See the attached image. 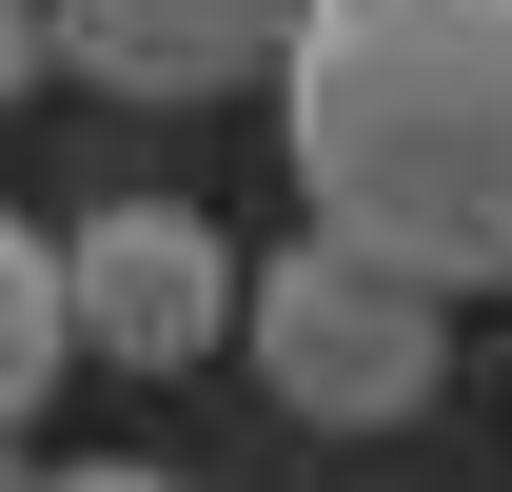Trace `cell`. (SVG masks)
Masks as SVG:
<instances>
[{
    "label": "cell",
    "instance_id": "1",
    "mask_svg": "<svg viewBox=\"0 0 512 492\" xmlns=\"http://www.w3.org/2000/svg\"><path fill=\"white\" fill-rule=\"evenodd\" d=\"M276 138L316 237L512 296V0H316L276 60Z\"/></svg>",
    "mask_w": 512,
    "mask_h": 492
},
{
    "label": "cell",
    "instance_id": "2",
    "mask_svg": "<svg viewBox=\"0 0 512 492\" xmlns=\"http://www.w3.org/2000/svg\"><path fill=\"white\" fill-rule=\"evenodd\" d=\"M237 355L296 433H414L434 374H453V296L355 256V237H296L276 276H237Z\"/></svg>",
    "mask_w": 512,
    "mask_h": 492
},
{
    "label": "cell",
    "instance_id": "3",
    "mask_svg": "<svg viewBox=\"0 0 512 492\" xmlns=\"http://www.w3.org/2000/svg\"><path fill=\"white\" fill-rule=\"evenodd\" d=\"M60 296H79V374H197L237 335V256L197 237L178 197H99L60 237Z\"/></svg>",
    "mask_w": 512,
    "mask_h": 492
},
{
    "label": "cell",
    "instance_id": "4",
    "mask_svg": "<svg viewBox=\"0 0 512 492\" xmlns=\"http://www.w3.org/2000/svg\"><path fill=\"white\" fill-rule=\"evenodd\" d=\"M296 20H316V0H60V79L138 99V119H178V99L276 79V60H296Z\"/></svg>",
    "mask_w": 512,
    "mask_h": 492
},
{
    "label": "cell",
    "instance_id": "5",
    "mask_svg": "<svg viewBox=\"0 0 512 492\" xmlns=\"http://www.w3.org/2000/svg\"><path fill=\"white\" fill-rule=\"evenodd\" d=\"M79 374V296H60V237H20L0 217V453L40 433V394Z\"/></svg>",
    "mask_w": 512,
    "mask_h": 492
},
{
    "label": "cell",
    "instance_id": "6",
    "mask_svg": "<svg viewBox=\"0 0 512 492\" xmlns=\"http://www.w3.org/2000/svg\"><path fill=\"white\" fill-rule=\"evenodd\" d=\"M40 79H60V0H0V119H20Z\"/></svg>",
    "mask_w": 512,
    "mask_h": 492
},
{
    "label": "cell",
    "instance_id": "7",
    "mask_svg": "<svg viewBox=\"0 0 512 492\" xmlns=\"http://www.w3.org/2000/svg\"><path fill=\"white\" fill-rule=\"evenodd\" d=\"M40 492H178V473H138V453H79V473H40Z\"/></svg>",
    "mask_w": 512,
    "mask_h": 492
}]
</instances>
